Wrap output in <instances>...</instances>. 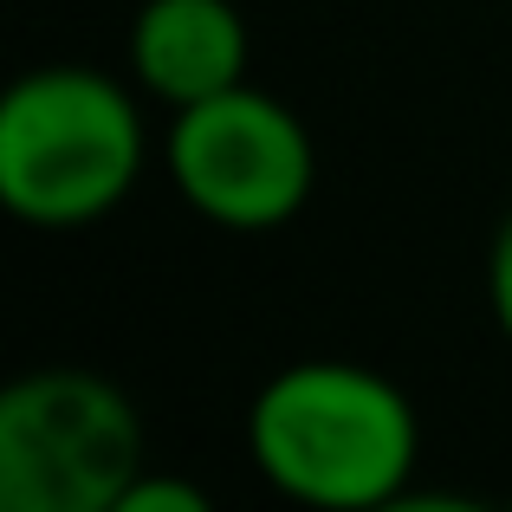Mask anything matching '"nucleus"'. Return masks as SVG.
<instances>
[{"label": "nucleus", "mask_w": 512, "mask_h": 512, "mask_svg": "<svg viewBox=\"0 0 512 512\" xmlns=\"http://www.w3.org/2000/svg\"><path fill=\"white\" fill-rule=\"evenodd\" d=\"M487 312L500 325V338L512 344V201L493 227V247H487Z\"/></svg>", "instance_id": "nucleus-7"}, {"label": "nucleus", "mask_w": 512, "mask_h": 512, "mask_svg": "<svg viewBox=\"0 0 512 512\" xmlns=\"http://www.w3.org/2000/svg\"><path fill=\"white\" fill-rule=\"evenodd\" d=\"M247 20L234 0H143L130 20V78L163 111L247 85Z\"/></svg>", "instance_id": "nucleus-5"}, {"label": "nucleus", "mask_w": 512, "mask_h": 512, "mask_svg": "<svg viewBox=\"0 0 512 512\" xmlns=\"http://www.w3.org/2000/svg\"><path fill=\"white\" fill-rule=\"evenodd\" d=\"M117 512H214V500L182 474H163V467H143L137 480L124 487Z\"/></svg>", "instance_id": "nucleus-6"}, {"label": "nucleus", "mask_w": 512, "mask_h": 512, "mask_svg": "<svg viewBox=\"0 0 512 512\" xmlns=\"http://www.w3.org/2000/svg\"><path fill=\"white\" fill-rule=\"evenodd\" d=\"M150 467L143 415L111 376L46 363L0 389V506L7 512H117Z\"/></svg>", "instance_id": "nucleus-3"}, {"label": "nucleus", "mask_w": 512, "mask_h": 512, "mask_svg": "<svg viewBox=\"0 0 512 512\" xmlns=\"http://www.w3.org/2000/svg\"><path fill=\"white\" fill-rule=\"evenodd\" d=\"M143 156V104L111 72L39 65L0 98V208L39 234H72L117 214Z\"/></svg>", "instance_id": "nucleus-2"}, {"label": "nucleus", "mask_w": 512, "mask_h": 512, "mask_svg": "<svg viewBox=\"0 0 512 512\" xmlns=\"http://www.w3.org/2000/svg\"><path fill=\"white\" fill-rule=\"evenodd\" d=\"M247 461L312 512H376L409 500L422 467L415 402L350 357H299L247 402Z\"/></svg>", "instance_id": "nucleus-1"}, {"label": "nucleus", "mask_w": 512, "mask_h": 512, "mask_svg": "<svg viewBox=\"0 0 512 512\" xmlns=\"http://www.w3.org/2000/svg\"><path fill=\"white\" fill-rule=\"evenodd\" d=\"M163 169L188 214L227 234H273V227L299 221L312 201L318 143L286 98L260 85H234L169 111Z\"/></svg>", "instance_id": "nucleus-4"}]
</instances>
